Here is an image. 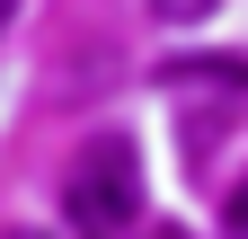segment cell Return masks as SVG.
Masks as SVG:
<instances>
[{"mask_svg":"<svg viewBox=\"0 0 248 239\" xmlns=\"http://www.w3.org/2000/svg\"><path fill=\"white\" fill-rule=\"evenodd\" d=\"M213 9H222V0H151L160 27H195V18H213Z\"/></svg>","mask_w":248,"mask_h":239,"instance_id":"2","label":"cell"},{"mask_svg":"<svg viewBox=\"0 0 248 239\" xmlns=\"http://www.w3.org/2000/svg\"><path fill=\"white\" fill-rule=\"evenodd\" d=\"M222 239H248V177H239V195H231V213H222Z\"/></svg>","mask_w":248,"mask_h":239,"instance_id":"3","label":"cell"},{"mask_svg":"<svg viewBox=\"0 0 248 239\" xmlns=\"http://www.w3.org/2000/svg\"><path fill=\"white\" fill-rule=\"evenodd\" d=\"M0 18H9V0H0Z\"/></svg>","mask_w":248,"mask_h":239,"instance_id":"6","label":"cell"},{"mask_svg":"<svg viewBox=\"0 0 248 239\" xmlns=\"http://www.w3.org/2000/svg\"><path fill=\"white\" fill-rule=\"evenodd\" d=\"M9 239H45V230H9Z\"/></svg>","mask_w":248,"mask_h":239,"instance_id":"4","label":"cell"},{"mask_svg":"<svg viewBox=\"0 0 248 239\" xmlns=\"http://www.w3.org/2000/svg\"><path fill=\"white\" fill-rule=\"evenodd\" d=\"M133 213H142V160L124 133H98L62 177V222H71V239H124Z\"/></svg>","mask_w":248,"mask_h":239,"instance_id":"1","label":"cell"},{"mask_svg":"<svg viewBox=\"0 0 248 239\" xmlns=\"http://www.w3.org/2000/svg\"><path fill=\"white\" fill-rule=\"evenodd\" d=\"M160 239H186V230H160Z\"/></svg>","mask_w":248,"mask_h":239,"instance_id":"5","label":"cell"}]
</instances>
